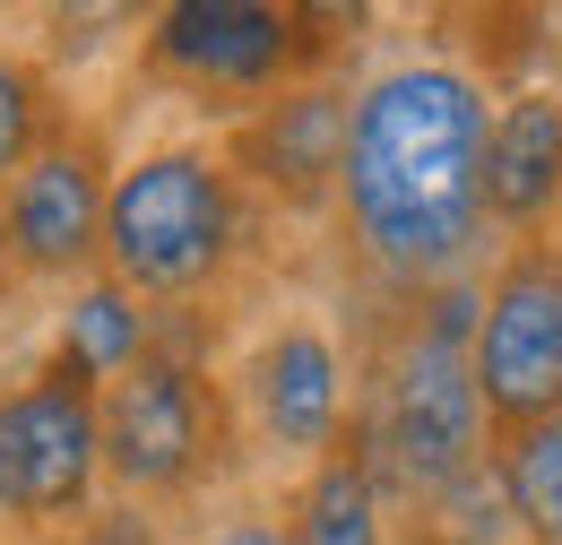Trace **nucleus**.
<instances>
[{
    "mask_svg": "<svg viewBox=\"0 0 562 545\" xmlns=\"http://www.w3.org/2000/svg\"><path fill=\"white\" fill-rule=\"evenodd\" d=\"M407 537H424V545H519V520H510V502H502L493 459H476L468 477L441 485L416 520H407Z\"/></svg>",
    "mask_w": 562,
    "mask_h": 545,
    "instance_id": "obj_16",
    "label": "nucleus"
},
{
    "mask_svg": "<svg viewBox=\"0 0 562 545\" xmlns=\"http://www.w3.org/2000/svg\"><path fill=\"white\" fill-rule=\"evenodd\" d=\"M18 321H26V286H18V277L0 269V355L18 346Z\"/></svg>",
    "mask_w": 562,
    "mask_h": 545,
    "instance_id": "obj_18",
    "label": "nucleus"
},
{
    "mask_svg": "<svg viewBox=\"0 0 562 545\" xmlns=\"http://www.w3.org/2000/svg\"><path fill=\"white\" fill-rule=\"evenodd\" d=\"M95 408H104V502L122 511H147V520L209 511L251 468L225 399V355L156 346L139 372L104 381Z\"/></svg>",
    "mask_w": 562,
    "mask_h": 545,
    "instance_id": "obj_4",
    "label": "nucleus"
},
{
    "mask_svg": "<svg viewBox=\"0 0 562 545\" xmlns=\"http://www.w3.org/2000/svg\"><path fill=\"white\" fill-rule=\"evenodd\" d=\"M0 26H9V9H0Z\"/></svg>",
    "mask_w": 562,
    "mask_h": 545,
    "instance_id": "obj_20",
    "label": "nucleus"
},
{
    "mask_svg": "<svg viewBox=\"0 0 562 545\" xmlns=\"http://www.w3.org/2000/svg\"><path fill=\"white\" fill-rule=\"evenodd\" d=\"M363 338V399H355V459L416 520L450 477L493 459L485 390H476V277L416 303H381L355 321Z\"/></svg>",
    "mask_w": 562,
    "mask_h": 545,
    "instance_id": "obj_2",
    "label": "nucleus"
},
{
    "mask_svg": "<svg viewBox=\"0 0 562 545\" xmlns=\"http://www.w3.org/2000/svg\"><path fill=\"white\" fill-rule=\"evenodd\" d=\"M225 399H234V433L251 468H278V477L321 468L329 451L355 442V399H363L355 321L338 330L321 303H278L225 355Z\"/></svg>",
    "mask_w": 562,
    "mask_h": 545,
    "instance_id": "obj_6",
    "label": "nucleus"
},
{
    "mask_svg": "<svg viewBox=\"0 0 562 545\" xmlns=\"http://www.w3.org/2000/svg\"><path fill=\"white\" fill-rule=\"evenodd\" d=\"M260 243H269V216L234 182L216 131L122 147L113 200H104V277H122L139 303L225 312Z\"/></svg>",
    "mask_w": 562,
    "mask_h": 545,
    "instance_id": "obj_3",
    "label": "nucleus"
},
{
    "mask_svg": "<svg viewBox=\"0 0 562 545\" xmlns=\"http://www.w3.org/2000/svg\"><path fill=\"white\" fill-rule=\"evenodd\" d=\"M191 545H294L285 537V502L278 493H225V502H209Z\"/></svg>",
    "mask_w": 562,
    "mask_h": 545,
    "instance_id": "obj_17",
    "label": "nucleus"
},
{
    "mask_svg": "<svg viewBox=\"0 0 562 545\" xmlns=\"http://www.w3.org/2000/svg\"><path fill=\"white\" fill-rule=\"evenodd\" d=\"M122 147L95 113H70L0 182V269L26 294H70L104 269V200Z\"/></svg>",
    "mask_w": 562,
    "mask_h": 545,
    "instance_id": "obj_8",
    "label": "nucleus"
},
{
    "mask_svg": "<svg viewBox=\"0 0 562 545\" xmlns=\"http://www.w3.org/2000/svg\"><path fill=\"white\" fill-rule=\"evenodd\" d=\"M347 122H355V69H329V78H303L269 104H251L243 122H225L216 147L269 225H329L338 174H347Z\"/></svg>",
    "mask_w": 562,
    "mask_h": 545,
    "instance_id": "obj_10",
    "label": "nucleus"
},
{
    "mask_svg": "<svg viewBox=\"0 0 562 545\" xmlns=\"http://www.w3.org/2000/svg\"><path fill=\"white\" fill-rule=\"evenodd\" d=\"M493 477L519 520V545H562V415L493 433Z\"/></svg>",
    "mask_w": 562,
    "mask_h": 545,
    "instance_id": "obj_14",
    "label": "nucleus"
},
{
    "mask_svg": "<svg viewBox=\"0 0 562 545\" xmlns=\"http://www.w3.org/2000/svg\"><path fill=\"white\" fill-rule=\"evenodd\" d=\"M338 26H347L338 9H294V0H165L139 18L131 62L156 96H182L225 131L285 87L347 69Z\"/></svg>",
    "mask_w": 562,
    "mask_h": 545,
    "instance_id": "obj_5",
    "label": "nucleus"
},
{
    "mask_svg": "<svg viewBox=\"0 0 562 545\" xmlns=\"http://www.w3.org/2000/svg\"><path fill=\"white\" fill-rule=\"evenodd\" d=\"M485 131L493 69L450 44H407L355 78L329 234L355 286L372 294V312L468 286L502 252L485 225Z\"/></svg>",
    "mask_w": 562,
    "mask_h": 545,
    "instance_id": "obj_1",
    "label": "nucleus"
},
{
    "mask_svg": "<svg viewBox=\"0 0 562 545\" xmlns=\"http://www.w3.org/2000/svg\"><path fill=\"white\" fill-rule=\"evenodd\" d=\"M165 545H182V537H165Z\"/></svg>",
    "mask_w": 562,
    "mask_h": 545,
    "instance_id": "obj_21",
    "label": "nucleus"
},
{
    "mask_svg": "<svg viewBox=\"0 0 562 545\" xmlns=\"http://www.w3.org/2000/svg\"><path fill=\"white\" fill-rule=\"evenodd\" d=\"M278 502H285V537L294 545H398L407 537V520L390 511V493L372 485V468L355 451H329L321 468L285 477Z\"/></svg>",
    "mask_w": 562,
    "mask_h": 545,
    "instance_id": "obj_13",
    "label": "nucleus"
},
{
    "mask_svg": "<svg viewBox=\"0 0 562 545\" xmlns=\"http://www.w3.org/2000/svg\"><path fill=\"white\" fill-rule=\"evenodd\" d=\"M104 390L61 355L0 372V545H61L104 511Z\"/></svg>",
    "mask_w": 562,
    "mask_h": 545,
    "instance_id": "obj_7",
    "label": "nucleus"
},
{
    "mask_svg": "<svg viewBox=\"0 0 562 545\" xmlns=\"http://www.w3.org/2000/svg\"><path fill=\"white\" fill-rule=\"evenodd\" d=\"M485 225L493 243H537L562 234V87H493L485 131Z\"/></svg>",
    "mask_w": 562,
    "mask_h": 545,
    "instance_id": "obj_11",
    "label": "nucleus"
},
{
    "mask_svg": "<svg viewBox=\"0 0 562 545\" xmlns=\"http://www.w3.org/2000/svg\"><path fill=\"white\" fill-rule=\"evenodd\" d=\"M398 545H424V537H398Z\"/></svg>",
    "mask_w": 562,
    "mask_h": 545,
    "instance_id": "obj_19",
    "label": "nucleus"
},
{
    "mask_svg": "<svg viewBox=\"0 0 562 545\" xmlns=\"http://www.w3.org/2000/svg\"><path fill=\"white\" fill-rule=\"evenodd\" d=\"M44 355H61L70 372H87L95 390L104 381H122V372H139L147 355H156V303H139L122 277H87L70 294H53V338Z\"/></svg>",
    "mask_w": 562,
    "mask_h": 545,
    "instance_id": "obj_12",
    "label": "nucleus"
},
{
    "mask_svg": "<svg viewBox=\"0 0 562 545\" xmlns=\"http://www.w3.org/2000/svg\"><path fill=\"white\" fill-rule=\"evenodd\" d=\"M476 390L485 424L519 433L562 415V234L502 243L476 277Z\"/></svg>",
    "mask_w": 562,
    "mask_h": 545,
    "instance_id": "obj_9",
    "label": "nucleus"
},
{
    "mask_svg": "<svg viewBox=\"0 0 562 545\" xmlns=\"http://www.w3.org/2000/svg\"><path fill=\"white\" fill-rule=\"evenodd\" d=\"M78 104H70V78L44 62L35 44H9L0 35V182L44 147V138L70 122Z\"/></svg>",
    "mask_w": 562,
    "mask_h": 545,
    "instance_id": "obj_15",
    "label": "nucleus"
}]
</instances>
